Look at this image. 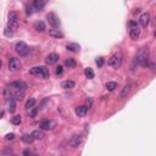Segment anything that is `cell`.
<instances>
[{
  "instance_id": "1",
  "label": "cell",
  "mask_w": 156,
  "mask_h": 156,
  "mask_svg": "<svg viewBox=\"0 0 156 156\" xmlns=\"http://www.w3.org/2000/svg\"><path fill=\"white\" fill-rule=\"evenodd\" d=\"M27 89V84L22 81H15L12 83H10L8 85V88L5 89V97L6 98H15L16 101L21 100L24 91Z\"/></svg>"
},
{
  "instance_id": "19",
  "label": "cell",
  "mask_w": 156,
  "mask_h": 156,
  "mask_svg": "<svg viewBox=\"0 0 156 156\" xmlns=\"http://www.w3.org/2000/svg\"><path fill=\"white\" fill-rule=\"evenodd\" d=\"M87 112H88V109H87L85 106H78V107L76 109V113H77L79 117H84V116L87 115Z\"/></svg>"
},
{
  "instance_id": "6",
  "label": "cell",
  "mask_w": 156,
  "mask_h": 156,
  "mask_svg": "<svg viewBox=\"0 0 156 156\" xmlns=\"http://www.w3.org/2000/svg\"><path fill=\"white\" fill-rule=\"evenodd\" d=\"M121 62H122V55H121V53H118V54H115L110 57L109 65L113 68H118L121 66Z\"/></svg>"
},
{
  "instance_id": "9",
  "label": "cell",
  "mask_w": 156,
  "mask_h": 156,
  "mask_svg": "<svg viewBox=\"0 0 156 156\" xmlns=\"http://www.w3.org/2000/svg\"><path fill=\"white\" fill-rule=\"evenodd\" d=\"M131 30H129V36H131V38L133 39V40H135V39H138L139 38V36H140V29H139V27L137 26V23L135 22H131Z\"/></svg>"
},
{
  "instance_id": "34",
  "label": "cell",
  "mask_w": 156,
  "mask_h": 156,
  "mask_svg": "<svg viewBox=\"0 0 156 156\" xmlns=\"http://www.w3.org/2000/svg\"><path fill=\"white\" fill-rule=\"evenodd\" d=\"M14 137H15L14 133H10V134L6 135V139H8V140H11V139H14Z\"/></svg>"
},
{
  "instance_id": "24",
  "label": "cell",
  "mask_w": 156,
  "mask_h": 156,
  "mask_svg": "<svg viewBox=\"0 0 156 156\" xmlns=\"http://www.w3.org/2000/svg\"><path fill=\"white\" fill-rule=\"evenodd\" d=\"M65 65L68 67V68H75L76 67V61L73 60V59H66L65 60Z\"/></svg>"
},
{
  "instance_id": "29",
  "label": "cell",
  "mask_w": 156,
  "mask_h": 156,
  "mask_svg": "<svg viewBox=\"0 0 156 156\" xmlns=\"http://www.w3.org/2000/svg\"><path fill=\"white\" fill-rule=\"evenodd\" d=\"M21 121H22V119H21V116H20V115H16V116H14V117L11 118V122H12L14 124H20Z\"/></svg>"
},
{
  "instance_id": "33",
  "label": "cell",
  "mask_w": 156,
  "mask_h": 156,
  "mask_svg": "<svg viewBox=\"0 0 156 156\" xmlns=\"http://www.w3.org/2000/svg\"><path fill=\"white\" fill-rule=\"evenodd\" d=\"M23 156H32V152H30V151L27 149V150L23 151Z\"/></svg>"
},
{
  "instance_id": "2",
  "label": "cell",
  "mask_w": 156,
  "mask_h": 156,
  "mask_svg": "<svg viewBox=\"0 0 156 156\" xmlns=\"http://www.w3.org/2000/svg\"><path fill=\"white\" fill-rule=\"evenodd\" d=\"M149 55H150L149 49H148V48H142V49L138 51L134 62H135L138 66L145 67V66H148V62H149Z\"/></svg>"
},
{
  "instance_id": "26",
  "label": "cell",
  "mask_w": 156,
  "mask_h": 156,
  "mask_svg": "<svg viewBox=\"0 0 156 156\" xmlns=\"http://www.w3.org/2000/svg\"><path fill=\"white\" fill-rule=\"evenodd\" d=\"M116 88H117V83L116 82H107L106 83V89L109 91H113Z\"/></svg>"
},
{
  "instance_id": "16",
  "label": "cell",
  "mask_w": 156,
  "mask_h": 156,
  "mask_svg": "<svg viewBox=\"0 0 156 156\" xmlns=\"http://www.w3.org/2000/svg\"><path fill=\"white\" fill-rule=\"evenodd\" d=\"M34 29L37 30V32H39V33L45 32V29H46L45 23H44L43 21H37V22L34 23Z\"/></svg>"
},
{
  "instance_id": "23",
  "label": "cell",
  "mask_w": 156,
  "mask_h": 156,
  "mask_svg": "<svg viewBox=\"0 0 156 156\" xmlns=\"http://www.w3.org/2000/svg\"><path fill=\"white\" fill-rule=\"evenodd\" d=\"M129 91H131V85L127 84V85H124L122 88V91H121V98H126L128 94H129Z\"/></svg>"
},
{
  "instance_id": "17",
  "label": "cell",
  "mask_w": 156,
  "mask_h": 156,
  "mask_svg": "<svg viewBox=\"0 0 156 156\" xmlns=\"http://www.w3.org/2000/svg\"><path fill=\"white\" fill-rule=\"evenodd\" d=\"M49 36L53 37V38H64V33L60 32L59 29H50L49 30Z\"/></svg>"
},
{
  "instance_id": "11",
  "label": "cell",
  "mask_w": 156,
  "mask_h": 156,
  "mask_svg": "<svg viewBox=\"0 0 156 156\" xmlns=\"http://www.w3.org/2000/svg\"><path fill=\"white\" fill-rule=\"evenodd\" d=\"M39 127H40L42 131H49V129H53L54 123H53L50 119H46V118H45V119H43V121L40 122Z\"/></svg>"
},
{
  "instance_id": "28",
  "label": "cell",
  "mask_w": 156,
  "mask_h": 156,
  "mask_svg": "<svg viewBox=\"0 0 156 156\" xmlns=\"http://www.w3.org/2000/svg\"><path fill=\"white\" fill-rule=\"evenodd\" d=\"M27 112H28V115H29L30 117H36V115H37V112H38V109L34 106V107H32V109L27 110Z\"/></svg>"
},
{
  "instance_id": "30",
  "label": "cell",
  "mask_w": 156,
  "mask_h": 156,
  "mask_svg": "<svg viewBox=\"0 0 156 156\" xmlns=\"http://www.w3.org/2000/svg\"><path fill=\"white\" fill-rule=\"evenodd\" d=\"M62 72H64V67H62V66H57L56 67V75L60 76V75H62Z\"/></svg>"
},
{
  "instance_id": "35",
  "label": "cell",
  "mask_w": 156,
  "mask_h": 156,
  "mask_svg": "<svg viewBox=\"0 0 156 156\" xmlns=\"http://www.w3.org/2000/svg\"><path fill=\"white\" fill-rule=\"evenodd\" d=\"M2 67H3V61L0 60V68H2Z\"/></svg>"
},
{
  "instance_id": "22",
  "label": "cell",
  "mask_w": 156,
  "mask_h": 156,
  "mask_svg": "<svg viewBox=\"0 0 156 156\" xmlns=\"http://www.w3.org/2000/svg\"><path fill=\"white\" fill-rule=\"evenodd\" d=\"M33 137H32V134H23L22 135V142L24 143V144H32L33 143Z\"/></svg>"
},
{
  "instance_id": "18",
  "label": "cell",
  "mask_w": 156,
  "mask_h": 156,
  "mask_svg": "<svg viewBox=\"0 0 156 156\" xmlns=\"http://www.w3.org/2000/svg\"><path fill=\"white\" fill-rule=\"evenodd\" d=\"M32 137H33L34 140H42L44 138V133H43L42 129H37V131H34L32 133Z\"/></svg>"
},
{
  "instance_id": "7",
  "label": "cell",
  "mask_w": 156,
  "mask_h": 156,
  "mask_svg": "<svg viewBox=\"0 0 156 156\" xmlns=\"http://www.w3.org/2000/svg\"><path fill=\"white\" fill-rule=\"evenodd\" d=\"M21 67V61L20 59L17 57H11L10 61H9V70L11 72H15V71H18Z\"/></svg>"
},
{
  "instance_id": "12",
  "label": "cell",
  "mask_w": 156,
  "mask_h": 156,
  "mask_svg": "<svg viewBox=\"0 0 156 156\" xmlns=\"http://www.w3.org/2000/svg\"><path fill=\"white\" fill-rule=\"evenodd\" d=\"M6 105L10 113H14L16 110V99L15 98H6Z\"/></svg>"
},
{
  "instance_id": "15",
  "label": "cell",
  "mask_w": 156,
  "mask_h": 156,
  "mask_svg": "<svg viewBox=\"0 0 156 156\" xmlns=\"http://www.w3.org/2000/svg\"><path fill=\"white\" fill-rule=\"evenodd\" d=\"M32 6H33V9L36 11H42L44 9V6H45V2L44 0H34Z\"/></svg>"
},
{
  "instance_id": "27",
  "label": "cell",
  "mask_w": 156,
  "mask_h": 156,
  "mask_svg": "<svg viewBox=\"0 0 156 156\" xmlns=\"http://www.w3.org/2000/svg\"><path fill=\"white\" fill-rule=\"evenodd\" d=\"M84 73H85V76L89 78V79H91V78H94V72H93V70L91 68H85V71H84Z\"/></svg>"
},
{
  "instance_id": "10",
  "label": "cell",
  "mask_w": 156,
  "mask_h": 156,
  "mask_svg": "<svg viewBox=\"0 0 156 156\" xmlns=\"http://www.w3.org/2000/svg\"><path fill=\"white\" fill-rule=\"evenodd\" d=\"M149 22H150V14H149V12L142 14L140 17H139V23H140V26L145 28V27H148Z\"/></svg>"
},
{
  "instance_id": "25",
  "label": "cell",
  "mask_w": 156,
  "mask_h": 156,
  "mask_svg": "<svg viewBox=\"0 0 156 156\" xmlns=\"http://www.w3.org/2000/svg\"><path fill=\"white\" fill-rule=\"evenodd\" d=\"M34 106H36V99L29 98V99L26 101V109H27V110L32 109V107H34Z\"/></svg>"
},
{
  "instance_id": "31",
  "label": "cell",
  "mask_w": 156,
  "mask_h": 156,
  "mask_svg": "<svg viewBox=\"0 0 156 156\" xmlns=\"http://www.w3.org/2000/svg\"><path fill=\"white\" fill-rule=\"evenodd\" d=\"M97 65H98L99 67H101V66L104 65V59H103V57H99V59H97Z\"/></svg>"
},
{
  "instance_id": "32",
  "label": "cell",
  "mask_w": 156,
  "mask_h": 156,
  "mask_svg": "<svg viewBox=\"0 0 156 156\" xmlns=\"http://www.w3.org/2000/svg\"><path fill=\"white\" fill-rule=\"evenodd\" d=\"M91 105H93V100H91L90 98H89V99H87V106H85V107H87V109H90V107H91Z\"/></svg>"
},
{
  "instance_id": "21",
  "label": "cell",
  "mask_w": 156,
  "mask_h": 156,
  "mask_svg": "<svg viewBox=\"0 0 156 156\" xmlns=\"http://www.w3.org/2000/svg\"><path fill=\"white\" fill-rule=\"evenodd\" d=\"M61 87L64 88V89H72V88H75V82L73 81H65V82H62V84H61Z\"/></svg>"
},
{
  "instance_id": "4",
  "label": "cell",
  "mask_w": 156,
  "mask_h": 156,
  "mask_svg": "<svg viewBox=\"0 0 156 156\" xmlns=\"http://www.w3.org/2000/svg\"><path fill=\"white\" fill-rule=\"evenodd\" d=\"M30 75L33 76H40L43 78H48L50 76V72H49V68L45 67V66H39V67H33L32 70L29 71Z\"/></svg>"
},
{
  "instance_id": "8",
  "label": "cell",
  "mask_w": 156,
  "mask_h": 156,
  "mask_svg": "<svg viewBox=\"0 0 156 156\" xmlns=\"http://www.w3.org/2000/svg\"><path fill=\"white\" fill-rule=\"evenodd\" d=\"M46 20H48L49 24L53 26L54 28H57V27L60 26V20H59V17H57L54 12H49V14L46 15Z\"/></svg>"
},
{
  "instance_id": "14",
  "label": "cell",
  "mask_w": 156,
  "mask_h": 156,
  "mask_svg": "<svg viewBox=\"0 0 156 156\" xmlns=\"http://www.w3.org/2000/svg\"><path fill=\"white\" fill-rule=\"evenodd\" d=\"M59 55L57 54H49L48 56H46V59H45V61H46V64L48 65H54V64H56V62L59 61Z\"/></svg>"
},
{
  "instance_id": "20",
  "label": "cell",
  "mask_w": 156,
  "mask_h": 156,
  "mask_svg": "<svg viewBox=\"0 0 156 156\" xmlns=\"http://www.w3.org/2000/svg\"><path fill=\"white\" fill-rule=\"evenodd\" d=\"M66 48H67V50H70L72 53H78L79 51V45L76 44V43H70V44L66 45Z\"/></svg>"
},
{
  "instance_id": "13",
  "label": "cell",
  "mask_w": 156,
  "mask_h": 156,
  "mask_svg": "<svg viewBox=\"0 0 156 156\" xmlns=\"http://www.w3.org/2000/svg\"><path fill=\"white\" fill-rule=\"evenodd\" d=\"M81 144H82V137H81V135H73V137L71 138V140H70V145H71V148H73V149L78 148Z\"/></svg>"
},
{
  "instance_id": "3",
  "label": "cell",
  "mask_w": 156,
  "mask_h": 156,
  "mask_svg": "<svg viewBox=\"0 0 156 156\" xmlns=\"http://www.w3.org/2000/svg\"><path fill=\"white\" fill-rule=\"evenodd\" d=\"M18 28V16L16 12H10L9 14V21H8V29H10V33L16 32Z\"/></svg>"
},
{
  "instance_id": "5",
  "label": "cell",
  "mask_w": 156,
  "mask_h": 156,
  "mask_svg": "<svg viewBox=\"0 0 156 156\" xmlns=\"http://www.w3.org/2000/svg\"><path fill=\"white\" fill-rule=\"evenodd\" d=\"M15 49H16V53H17L20 56H27V55H28V53H29V48H28V45H27L26 43H23V42H18V43H16Z\"/></svg>"
}]
</instances>
